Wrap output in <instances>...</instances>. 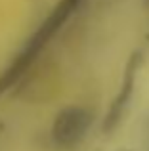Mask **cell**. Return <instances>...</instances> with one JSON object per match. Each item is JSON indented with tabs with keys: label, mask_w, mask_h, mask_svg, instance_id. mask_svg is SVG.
I'll return each instance as SVG.
<instances>
[{
	"label": "cell",
	"mask_w": 149,
	"mask_h": 151,
	"mask_svg": "<svg viewBox=\"0 0 149 151\" xmlns=\"http://www.w3.org/2000/svg\"><path fill=\"white\" fill-rule=\"evenodd\" d=\"M82 4H84V0H59V2L56 4V8L48 14V17L40 23V27H38L33 33V37L27 40V44L23 46V50L15 55L14 63L6 69L4 77H6L11 84L17 82V78L29 69V65L38 58V54L44 50V46L59 33L61 27L71 19V15L82 6Z\"/></svg>",
	"instance_id": "6da1fadb"
},
{
	"label": "cell",
	"mask_w": 149,
	"mask_h": 151,
	"mask_svg": "<svg viewBox=\"0 0 149 151\" xmlns=\"http://www.w3.org/2000/svg\"><path fill=\"white\" fill-rule=\"evenodd\" d=\"M94 124V115L90 109L71 105L56 115L52 124V142L61 149H71L78 145Z\"/></svg>",
	"instance_id": "7a4b0ae2"
},
{
	"label": "cell",
	"mask_w": 149,
	"mask_h": 151,
	"mask_svg": "<svg viewBox=\"0 0 149 151\" xmlns=\"http://www.w3.org/2000/svg\"><path fill=\"white\" fill-rule=\"evenodd\" d=\"M140 61H142V58H140V54L136 52V54L130 55V59H128L126 63V71H124V78H122V84H120V92L117 94V98L113 100L111 107H109V113L107 117H105V132H111L113 128H115L117 124L120 122V119H122L124 111H126V105L130 103V98H132V92H134V82H136V71H138L140 67Z\"/></svg>",
	"instance_id": "3957f363"
}]
</instances>
